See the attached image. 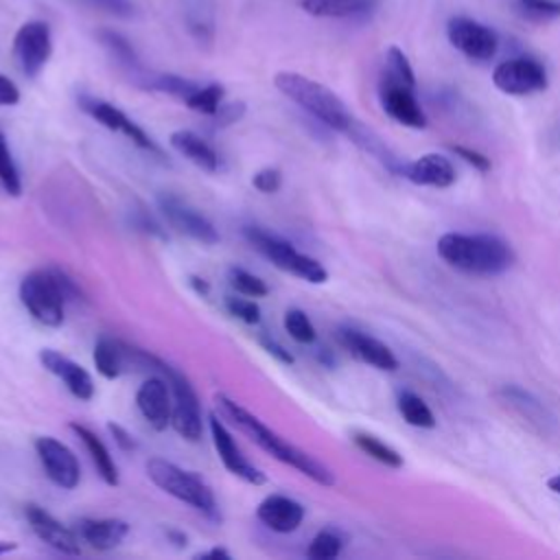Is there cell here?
Segmentation results:
<instances>
[{
    "instance_id": "obj_1",
    "label": "cell",
    "mask_w": 560,
    "mask_h": 560,
    "mask_svg": "<svg viewBox=\"0 0 560 560\" xmlns=\"http://www.w3.org/2000/svg\"><path fill=\"white\" fill-rule=\"evenodd\" d=\"M214 407H217L221 418H225L232 427H236L241 433H245L254 444H258L265 453H269L278 462L300 470L304 477H308L311 481H315L319 486H335V475L326 464H322L311 453L293 446L291 442L282 440L258 416L247 411L243 405H238L230 396L217 394L214 396Z\"/></svg>"
},
{
    "instance_id": "obj_2",
    "label": "cell",
    "mask_w": 560,
    "mask_h": 560,
    "mask_svg": "<svg viewBox=\"0 0 560 560\" xmlns=\"http://www.w3.org/2000/svg\"><path fill=\"white\" fill-rule=\"evenodd\" d=\"M435 247L440 258L451 267L477 276L503 273L514 262L512 247L494 234L446 232L438 238Z\"/></svg>"
},
{
    "instance_id": "obj_3",
    "label": "cell",
    "mask_w": 560,
    "mask_h": 560,
    "mask_svg": "<svg viewBox=\"0 0 560 560\" xmlns=\"http://www.w3.org/2000/svg\"><path fill=\"white\" fill-rule=\"evenodd\" d=\"M273 83L287 98H291L322 125L343 133H348L350 127L354 125V118L348 112L346 103L324 83L289 70L278 72Z\"/></svg>"
},
{
    "instance_id": "obj_4",
    "label": "cell",
    "mask_w": 560,
    "mask_h": 560,
    "mask_svg": "<svg viewBox=\"0 0 560 560\" xmlns=\"http://www.w3.org/2000/svg\"><path fill=\"white\" fill-rule=\"evenodd\" d=\"M74 282L59 269H35L20 282V302L44 326H61L66 302L77 298Z\"/></svg>"
},
{
    "instance_id": "obj_5",
    "label": "cell",
    "mask_w": 560,
    "mask_h": 560,
    "mask_svg": "<svg viewBox=\"0 0 560 560\" xmlns=\"http://www.w3.org/2000/svg\"><path fill=\"white\" fill-rule=\"evenodd\" d=\"M147 477L173 499L190 505L192 510L201 512L208 518L219 516L217 499L212 488L192 470H186L164 457L147 459Z\"/></svg>"
},
{
    "instance_id": "obj_6",
    "label": "cell",
    "mask_w": 560,
    "mask_h": 560,
    "mask_svg": "<svg viewBox=\"0 0 560 560\" xmlns=\"http://www.w3.org/2000/svg\"><path fill=\"white\" fill-rule=\"evenodd\" d=\"M245 238L278 269L311 284H322L328 280V271L319 260L302 254L300 249H295L293 243L284 241L282 236L271 234L262 228H245Z\"/></svg>"
},
{
    "instance_id": "obj_7",
    "label": "cell",
    "mask_w": 560,
    "mask_h": 560,
    "mask_svg": "<svg viewBox=\"0 0 560 560\" xmlns=\"http://www.w3.org/2000/svg\"><path fill=\"white\" fill-rule=\"evenodd\" d=\"M151 370H158L171 385V396H173V413H171V424L173 429L188 442H199L203 433V420H201V405L197 398L195 387L190 381L177 372L173 365L164 363L162 359L151 354Z\"/></svg>"
},
{
    "instance_id": "obj_8",
    "label": "cell",
    "mask_w": 560,
    "mask_h": 560,
    "mask_svg": "<svg viewBox=\"0 0 560 560\" xmlns=\"http://www.w3.org/2000/svg\"><path fill=\"white\" fill-rule=\"evenodd\" d=\"M52 55L50 26L42 20L24 22L13 37V59L24 77L35 79Z\"/></svg>"
},
{
    "instance_id": "obj_9",
    "label": "cell",
    "mask_w": 560,
    "mask_h": 560,
    "mask_svg": "<svg viewBox=\"0 0 560 560\" xmlns=\"http://www.w3.org/2000/svg\"><path fill=\"white\" fill-rule=\"evenodd\" d=\"M492 83L510 96H527L547 88V70L534 57H510L492 70Z\"/></svg>"
},
{
    "instance_id": "obj_10",
    "label": "cell",
    "mask_w": 560,
    "mask_h": 560,
    "mask_svg": "<svg viewBox=\"0 0 560 560\" xmlns=\"http://www.w3.org/2000/svg\"><path fill=\"white\" fill-rule=\"evenodd\" d=\"M446 37L453 48L472 61H490L499 50V35L468 15H453L446 22Z\"/></svg>"
},
{
    "instance_id": "obj_11",
    "label": "cell",
    "mask_w": 560,
    "mask_h": 560,
    "mask_svg": "<svg viewBox=\"0 0 560 560\" xmlns=\"http://www.w3.org/2000/svg\"><path fill=\"white\" fill-rule=\"evenodd\" d=\"M37 459L46 477L61 490H74L81 481V466L72 448L52 435H42L35 440Z\"/></svg>"
},
{
    "instance_id": "obj_12",
    "label": "cell",
    "mask_w": 560,
    "mask_h": 560,
    "mask_svg": "<svg viewBox=\"0 0 560 560\" xmlns=\"http://www.w3.org/2000/svg\"><path fill=\"white\" fill-rule=\"evenodd\" d=\"M208 429H210V438L214 444V451L221 459V464L228 468V472H232L234 477L243 479L249 486H262L267 481L265 472L260 468H256L238 448L234 435L230 433V429L225 427V422L217 416L210 413L208 416Z\"/></svg>"
},
{
    "instance_id": "obj_13",
    "label": "cell",
    "mask_w": 560,
    "mask_h": 560,
    "mask_svg": "<svg viewBox=\"0 0 560 560\" xmlns=\"http://www.w3.org/2000/svg\"><path fill=\"white\" fill-rule=\"evenodd\" d=\"M81 109L85 114H90L96 122H101L103 127H107L109 131H116V133H122L127 140H131L136 147L144 149V151H151V153H160L158 144L151 140V136L138 125L133 122L122 109H118L116 105L107 103V101H101V98H94V96H81L79 101Z\"/></svg>"
},
{
    "instance_id": "obj_14",
    "label": "cell",
    "mask_w": 560,
    "mask_h": 560,
    "mask_svg": "<svg viewBox=\"0 0 560 560\" xmlns=\"http://www.w3.org/2000/svg\"><path fill=\"white\" fill-rule=\"evenodd\" d=\"M158 206L164 214V219L182 234L203 243V245H214L219 241V232L214 230V225L192 206H188L184 199H179L177 195L164 192L158 197Z\"/></svg>"
},
{
    "instance_id": "obj_15",
    "label": "cell",
    "mask_w": 560,
    "mask_h": 560,
    "mask_svg": "<svg viewBox=\"0 0 560 560\" xmlns=\"http://www.w3.org/2000/svg\"><path fill=\"white\" fill-rule=\"evenodd\" d=\"M378 98L389 118L396 122L411 127V129H422L427 127V114L420 107L418 98L413 96V88L398 83L389 77L383 74L381 88H378Z\"/></svg>"
},
{
    "instance_id": "obj_16",
    "label": "cell",
    "mask_w": 560,
    "mask_h": 560,
    "mask_svg": "<svg viewBox=\"0 0 560 560\" xmlns=\"http://www.w3.org/2000/svg\"><path fill=\"white\" fill-rule=\"evenodd\" d=\"M24 514H26V521H28L33 534L42 542H46L48 547H52L55 551L66 553V556H79L81 553V542H79L81 538H79L77 529L66 527L48 510H44L35 503H28Z\"/></svg>"
},
{
    "instance_id": "obj_17",
    "label": "cell",
    "mask_w": 560,
    "mask_h": 560,
    "mask_svg": "<svg viewBox=\"0 0 560 560\" xmlns=\"http://www.w3.org/2000/svg\"><path fill=\"white\" fill-rule=\"evenodd\" d=\"M136 407L151 429L164 431L171 424L173 413V396L168 381L162 374L147 378L136 392Z\"/></svg>"
},
{
    "instance_id": "obj_18",
    "label": "cell",
    "mask_w": 560,
    "mask_h": 560,
    "mask_svg": "<svg viewBox=\"0 0 560 560\" xmlns=\"http://www.w3.org/2000/svg\"><path fill=\"white\" fill-rule=\"evenodd\" d=\"M39 363L52 376H57L74 398L90 400L94 396V381H92L90 372L83 365H79L77 361H72L70 357H66L52 348H44V350H39Z\"/></svg>"
},
{
    "instance_id": "obj_19",
    "label": "cell",
    "mask_w": 560,
    "mask_h": 560,
    "mask_svg": "<svg viewBox=\"0 0 560 560\" xmlns=\"http://www.w3.org/2000/svg\"><path fill=\"white\" fill-rule=\"evenodd\" d=\"M304 514V505L287 494H267L256 508L258 521L276 534L295 532L302 525Z\"/></svg>"
},
{
    "instance_id": "obj_20",
    "label": "cell",
    "mask_w": 560,
    "mask_h": 560,
    "mask_svg": "<svg viewBox=\"0 0 560 560\" xmlns=\"http://www.w3.org/2000/svg\"><path fill=\"white\" fill-rule=\"evenodd\" d=\"M339 341L352 357H357L359 361H363L376 370L392 372L398 368V359L394 357V352L372 335H365L357 328H341Z\"/></svg>"
},
{
    "instance_id": "obj_21",
    "label": "cell",
    "mask_w": 560,
    "mask_h": 560,
    "mask_svg": "<svg viewBox=\"0 0 560 560\" xmlns=\"http://www.w3.org/2000/svg\"><path fill=\"white\" fill-rule=\"evenodd\" d=\"M400 175L418 186L448 188L455 182V166L442 153H424L413 162L402 164Z\"/></svg>"
},
{
    "instance_id": "obj_22",
    "label": "cell",
    "mask_w": 560,
    "mask_h": 560,
    "mask_svg": "<svg viewBox=\"0 0 560 560\" xmlns=\"http://www.w3.org/2000/svg\"><path fill=\"white\" fill-rule=\"evenodd\" d=\"M77 534L92 549L109 551L127 538L129 525L120 518H90V516H85V518L77 521Z\"/></svg>"
},
{
    "instance_id": "obj_23",
    "label": "cell",
    "mask_w": 560,
    "mask_h": 560,
    "mask_svg": "<svg viewBox=\"0 0 560 560\" xmlns=\"http://www.w3.org/2000/svg\"><path fill=\"white\" fill-rule=\"evenodd\" d=\"M171 147L184 155L188 162H192L195 166L208 171V173H217L221 166L219 153L214 151V147L210 142H206L201 136H197L190 129H177L171 133Z\"/></svg>"
},
{
    "instance_id": "obj_24",
    "label": "cell",
    "mask_w": 560,
    "mask_h": 560,
    "mask_svg": "<svg viewBox=\"0 0 560 560\" xmlns=\"http://www.w3.org/2000/svg\"><path fill=\"white\" fill-rule=\"evenodd\" d=\"M182 15L186 31L199 46H210L217 35L214 0H184Z\"/></svg>"
},
{
    "instance_id": "obj_25",
    "label": "cell",
    "mask_w": 560,
    "mask_h": 560,
    "mask_svg": "<svg viewBox=\"0 0 560 560\" xmlns=\"http://www.w3.org/2000/svg\"><path fill=\"white\" fill-rule=\"evenodd\" d=\"M497 396L521 418H525L529 424H534L538 431H547V427L553 422L551 413L545 409V405L534 398L529 392L516 387V385H503Z\"/></svg>"
},
{
    "instance_id": "obj_26",
    "label": "cell",
    "mask_w": 560,
    "mask_h": 560,
    "mask_svg": "<svg viewBox=\"0 0 560 560\" xmlns=\"http://www.w3.org/2000/svg\"><path fill=\"white\" fill-rule=\"evenodd\" d=\"M70 431L81 440V444L85 446L98 477L107 483V486H118V466L109 453V448L105 446V442L85 424L79 422H70Z\"/></svg>"
},
{
    "instance_id": "obj_27",
    "label": "cell",
    "mask_w": 560,
    "mask_h": 560,
    "mask_svg": "<svg viewBox=\"0 0 560 560\" xmlns=\"http://www.w3.org/2000/svg\"><path fill=\"white\" fill-rule=\"evenodd\" d=\"M92 359H94L96 372L103 378L114 381L129 365V346L118 339H112V337H98V341L94 343Z\"/></svg>"
},
{
    "instance_id": "obj_28",
    "label": "cell",
    "mask_w": 560,
    "mask_h": 560,
    "mask_svg": "<svg viewBox=\"0 0 560 560\" xmlns=\"http://www.w3.org/2000/svg\"><path fill=\"white\" fill-rule=\"evenodd\" d=\"M381 0H302L300 7L315 18H361L372 13Z\"/></svg>"
},
{
    "instance_id": "obj_29",
    "label": "cell",
    "mask_w": 560,
    "mask_h": 560,
    "mask_svg": "<svg viewBox=\"0 0 560 560\" xmlns=\"http://www.w3.org/2000/svg\"><path fill=\"white\" fill-rule=\"evenodd\" d=\"M98 42L105 46V50H107L125 70H129V72L140 81V77L144 74V70H142V66H140V59H138L133 46L129 44V39H127L125 35H120V33H116V31H109V28H103V31H98Z\"/></svg>"
},
{
    "instance_id": "obj_30",
    "label": "cell",
    "mask_w": 560,
    "mask_h": 560,
    "mask_svg": "<svg viewBox=\"0 0 560 560\" xmlns=\"http://www.w3.org/2000/svg\"><path fill=\"white\" fill-rule=\"evenodd\" d=\"M140 83L149 90H155V92H164V94H171L175 98H182L186 101L199 85L190 79H184V77H177V74H168V72H144L140 77Z\"/></svg>"
},
{
    "instance_id": "obj_31",
    "label": "cell",
    "mask_w": 560,
    "mask_h": 560,
    "mask_svg": "<svg viewBox=\"0 0 560 560\" xmlns=\"http://www.w3.org/2000/svg\"><path fill=\"white\" fill-rule=\"evenodd\" d=\"M396 407L398 413L402 416V420L411 427H420V429H433L435 427V416L429 409V405L413 392H400L396 398Z\"/></svg>"
},
{
    "instance_id": "obj_32",
    "label": "cell",
    "mask_w": 560,
    "mask_h": 560,
    "mask_svg": "<svg viewBox=\"0 0 560 560\" xmlns=\"http://www.w3.org/2000/svg\"><path fill=\"white\" fill-rule=\"evenodd\" d=\"M352 442L359 451H363L368 457L376 459L378 464H385L389 468H400L402 466V455L396 448H392L389 444H385L383 440H378L376 435H372V433L357 431V433H352Z\"/></svg>"
},
{
    "instance_id": "obj_33",
    "label": "cell",
    "mask_w": 560,
    "mask_h": 560,
    "mask_svg": "<svg viewBox=\"0 0 560 560\" xmlns=\"http://www.w3.org/2000/svg\"><path fill=\"white\" fill-rule=\"evenodd\" d=\"M343 545H346V540H343L341 532L326 527L313 536V540L306 549V556L313 560H332L341 553Z\"/></svg>"
},
{
    "instance_id": "obj_34",
    "label": "cell",
    "mask_w": 560,
    "mask_h": 560,
    "mask_svg": "<svg viewBox=\"0 0 560 560\" xmlns=\"http://www.w3.org/2000/svg\"><path fill=\"white\" fill-rule=\"evenodd\" d=\"M0 186L11 197H20L22 195L20 171L15 166V160H13V153L9 149V142H7V136L2 131V127H0Z\"/></svg>"
},
{
    "instance_id": "obj_35",
    "label": "cell",
    "mask_w": 560,
    "mask_h": 560,
    "mask_svg": "<svg viewBox=\"0 0 560 560\" xmlns=\"http://www.w3.org/2000/svg\"><path fill=\"white\" fill-rule=\"evenodd\" d=\"M223 96H225L223 85L208 83V85H199L184 103L192 112H199V114H206V116H214L217 109L223 105Z\"/></svg>"
},
{
    "instance_id": "obj_36",
    "label": "cell",
    "mask_w": 560,
    "mask_h": 560,
    "mask_svg": "<svg viewBox=\"0 0 560 560\" xmlns=\"http://www.w3.org/2000/svg\"><path fill=\"white\" fill-rule=\"evenodd\" d=\"M282 324H284V330L289 332V337L293 341H298V343H306L308 346V343H313L317 339V330H315L311 317L302 308H289L284 313Z\"/></svg>"
},
{
    "instance_id": "obj_37",
    "label": "cell",
    "mask_w": 560,
    "mask_h": 560,
    "mask_svg": "<svg viewBox=\"0 0 560 560\" xmlns=\"http://www.w3.org/2000/svg\"><path fill=\"white\" fill-rule=\"evenodd\" d=\"M385 77L405 83L409 88H416V74L411 68V61L398 46H389L385 55Z\"/></svg>"
},
{
    "instance_id": "obj_38",
    "label": "cell",
    "mask_w": 560,
    "mask_h": 560,
    "mask_svg": "<svg viewBox=\"0 0 560 560\" xmlns=\"http://www.w3.org/2000/svg\"><path fill=\"white\" fill-rule=\"evenodd\" d=\"M228 280L230 287L238 293V295H247V298H265L269 293V287L265 284V280H260L258 276H254L252 271L243 269V267H232L228 271Z\"/></svg>"
},
{
    "instance_id": "obj_39",
    "label": "cell",
    "mask_w": 560,
    "mask_h": 560,
    "mask_svg": "<svg viewBox=\"0 0 560 560\" xmlns=\"http://www.w3.org/2000/svg\"><path fill=\"white\" fill-rule=\"evenodd\" d=\"M516 9L523 18L532 22H549L560 18L558 0H516Z\"/></svg>"
},
{
    "instance_id": "obj_40",
    "label": "cell",
    "mask_w": 560,
    "mask_h": 560,
    "mask_svg": "<svg viewBox=\"0 0 560 560\" xmlns=\"http://www.w3.org/2000/svg\"><path fill=\"white\" fill-rule=\"evenodd\" d=\"M225 308L232 317L241 319L243 324H258L260 322V306L247 295H225Z\"/></svg>"
},
{
    "instance_id": "obj_41",
    "label": "cell",
    "mask_w": 560,
    "mask_h": 560,
    "mask_svg": "<svg viewBox=\"0 0 560 560\" xmlns=\"http://www.w3.org/2000/svg\"><path fill=\"white\" fill-rule=\"evenodd\" d=\"M72 2L114 15V18H131L136 13V7L131 0H72Z\"/></svg>"
},
{
    "instance_id": "obj_42",
    "label": "cell",
    "mask_w": 560,
    "mask_h": 560,
    "mask_svg": "<svg viewBox=\"0 0 560 560\" xmlns=\"http://www.w3.org/2000/svg\"><path fill=\"white\" fill-rule=\"evenodd\" d=\"M252 186L262 195H273L282 186V173L276 166H265L252 175Z\"/></svg>"
},
{
    "instance_id": "obj_43",
    "label": "cell",
    "mask_w": 560,
    "mask_h": 560,
    "mask_svg": "<svg viewBox=\"0 0 560 560\" xmlns=\"http://www.w3.org/2000/svg\"><path fill=\"white\" fill-rule=\"evenodd\" d=\"M457 158H462L466 164H470L472 168L481 171V173H488L490 171V158H486L483 153L475 151V149H468V147H462V144H451L448 147Z\"/></svg>"
},
{
    "instance_id": "obj_44",
    "label": "cell",
    "mask_w": 560,
    "mask_h": 560,
    "mask_svg": "<svg viewBox=\"0 0 560 560\" xmlns=\"http://www.w3.org/2000/svg\"><path fill=\"white\" fill-rule=\"evenodd\" d=\"M243 114H245V105L243 103H228V105L223 103L212 118H214V122L219 127H225V125H232V122L241 120Z\"/></svg>"
},
{
    "instance_id": "obj_45",
    "label": "cell",
    "mask_w": 560,
    "mask_h": 560,
    "mask_svg": "<svg viewBox=\"0 0 560 560\" xmlns=\"http://www.w3.org/2000/svg\"><path fill=\"white\" fill-rule=\"evenodd\" d=\"M107 431L112 433V438H114V442L118 444V448H122V451H133V448H136L133 435H131L127 429H122L120 424L109 422V424H107Z\"/></svg>"
},
{
    "instance_id": "obj_46",
    "label": "cell",
    "mask_w": 560,
    "mask_h": 560,
    "mask_svg": "<svg viewBox=\"0 0 560 560\" xmlns=\"http://www.w3.org/2000/svg\"><path fill=\"white\" fill-rule=\"evenodd\" d=\"M18 101H20L18 85L9 77L0 74V105H15Z\"/></svg>"
},
{
    "instance_id": "obj_47",
    "label": "cell",
    "mask_w": 560,
    "mask_h": 560,
    "mask_svg": "<svg viewBox=\"0 0 560 560\" xmlns=\"http://www.w3.org/2000/svg\"><path fill=\"white\" fill-rule=\"evenodd\" d=\"M260 343H262V348H265L271 357H276L280 363H287V365H291V363H293V354H291L287 348H282L276 339L262 337V339H260Z\"/></svg>"
},
{
    "instance_id": "obj_48",
    "label": "cell",
    "mask_w": 560,
    "mask_h": 560,
    "mask_svg": "<svg viewBox=\"0 0 560 560\" xmlns=\"http://www.w3.org/2000/svg\"><path fill=\"white\" fill-rule=\"evenodd\" d=\"M197 558H214V560H230L232 556H230V551H228V549H223V547H212V549H208V551L199 553Z\"/></svg>"
},
{
    "instance_id": "obj_49",
    "label": "cell",
    "mask_w": 560,
    "mask_h": 560,
    "mask_svg": "<svg viewBox=\"0 0 560 560\" xmlns=\"http://www.w3.org/2000/svg\"><path fill=\"white\" fill-rule=\"evenodd\" d=\"M190 284H192V289L201 295V298H206L208 293H210V284L203 280V278H197V276H192L190 278Z\"/></svg>"
},
{
    "instance_id": "obj_50",
    "label": "cell",
    "mask_w": 560,
    "mask_h": 560,
    "mask_svg": "<svg viewBox=\"0 0 560 560\" xmlns=\"http://www.w3.org/2000/svg\"><path fill=\"white\" fill-rule=\"evenodd\" d=\"M166 538L171 542H175L177 547H186V542H188V536L184 532H175V529H166Z\"/></svg>"
},
{
    "instance_id": "obj_51",
    "label": "cell",
    "mask_w": 560,
    "mask_h": 560,
    "mask_svg": "<svg viewBox=\"0 0 560 560\" xmlns=\"http://www.w3.org/2000/svg\"><path fill=\"white\" fill-rule=\"evenodd\" d=\"M547 486H549V490H553V492L560 494V472H556L553 477H549V479H547Z\"/></svg>"
},
{
    "instance_id": "obj_52",
    "label": "cell",
    "mask_w": 560,
    "mask_h": 560,
    "mask_svg": "<svg viewBox=\"0 0 560 560\" xmlns=\"http://www.w3.org/2000/svg\"><path fill=\"white\" fill-rule=\"evenodd\" d=\"M15 549V542H11V540H0V556L2 553H9V551H13Z\"/></svg>"
}]
</instances>
